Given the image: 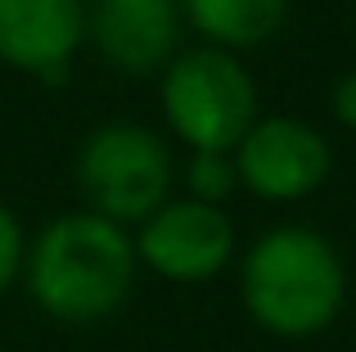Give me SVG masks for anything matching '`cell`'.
Instances as JSON below:
<instances>
[{
    "mask_svg": "<svg viewBox=\"0 0 356 352\" xmlns=\"http://www.w3.org/2000/svg\"><path fill=\"white\" fill-rule=\"evenodd\" d=\"M136 239L95 212H63L27 244L23 280L32 303L63 326H95L122 312L136 289Z\"/></svg>",
    "mask_w": 356,
    "mask_h": 352,
    "instance_id": "6da1fadb",
    "label": "cell"
},
{
    "mask_svg": "<svg viewBox=\"0 0 356 352\" xmlns=\"http://www.w3.org/2000/svg\"><path fill=\"white\" fill-rule=\"evenodd\" d=\"M239 298L266 335L312 339L339 321L348 303V266L321 230L275 226L243 253Z\"/></svg>",
    "mask_w": 356,
    "mask_h": 352,
    "instance_id": "7a4b0ae2",
    "label": "cell"
},
{
    "mask_svg": "<svg viewBox=\"0 0 356 352\" xmlns=\"http://www.w3.org/2000/svg\"><path fill=\"white\" fill-rule=\"evenodd\" d=\"M158 109L167 131L190 154H235V145L261 118L248 63L217 45L181 50L158 72Z\"/></svg>",
    "mask_w": 356,
    "mask_h": 352,
    "instance_id": "3957f363",
    "label": "cell"
},
{
    "mask_svg": "<svg viewBox=\"0 0 356 352\" xmlns=\"http://www.w3.org/2000/svg\"><path fill=\"white\" fill-rule=\"evenodd\" d=\"M72 176H77L86 212L131 230L172 199L176 159L172 145L149 127L104 122L81 141Z\"/></svg>",
    "mask_w": 356,
    "mask_h": 352,
    "instance_id": "277c9868",
    "label": "cell"
},
{
    "mask_svg": "<svg viewBox=\"0 0 356 352\" xmlns=\"http://www.w3.org/2000/svg\"><path fill=\"white\" fill-rule=\"evenodd\" d=\"M136 257L154 275L172 285H199L212 280L235 257V221L226 208L199 203L190 194L167 199L158 212H149L136 226Z\"/></svg>",
    "mask_w": 356,
    "mask_h": 352,
    "instance_id": "5b68a950",
    "label": "cell"
},
{
    "mask_svg": "<svg viewBox=\"0 0 356 352\" xmlns=\"http://www.w3.org/2000/svg\"><path fill=\"white\" fill-rule=\"evenodd\" d=\"M230 159H235L239 185L266 203L307 199L330 181L334 168L330 141L293 113H261Z\"/></svg>",
    "mask_w": 356,
    "mask_h": 352,
    "instance_id": "8992f818",
    "label": "cell"
},
{
    "mask_svg": "<svg viewBox=\"0 0 356 352\" xmlns=\"http://www.w3.org/2000/svg\"><path fill=\"white\" fill-rule=\"evenodd\" d=\"M81 45L86 0H0V63L41 86H68Z\"/></svg>",
    "mask_w": 356,
    "mask_h": 352,
    "instance_id": "52a82bcc",
    "label": "cell"
},
{
    "mask_svg": "<svg viewBox=\"0 0 356 352\" xmlns=\"http://www.w3.org/2000/svg\"><path fill=\"white\" fill-rule=\"evenodd\" d=\"M181 0H86V45L127 77L163 72L181 54Z\"/></svg>",
    "mask_w": 356,
    "mask_h": 352,
    "instance_id": "ba28073f",
    "label": "cell"
},
{
    "mask_svg": "<svg viewBox=\"0 0 356 352\" xmlns=\"http://www.w3.org/2000/svg\"><path fill=\"white\" fill-rule=\"evenodd\" d=\"M181 18L203 36V45L248 54L284 27L289 0H181Z\"/></svg>",
    "mask_w": 356,
    "mask_h": 352,
    "instance_id": "9c48e42d",
    "label": "cell"
},
{
    "mask_svg": "<svg viewBox=\"0 0 356 352\" xmlns=\"http://www.w3.org/2000/svg\"><path fill=\"white\" fill-rule=\"evenodd\" d=\"M239 190V172L230 154H190L185 163V194L212 208H226V199Z\"/></svg>",
    "mask_w": 356,
    "mask_h": 352,
    "instance_id": "30bf717a",
    "label": "cell"
},
{
    "mask_svg": "<svg viewBox=\"0 0 356 352\" xmlns=\"http://www.w3.org/2000/svg\"><path fill=\"white\" fill-rule=\"evenodd\" d=\"M27 262V235H23V221L0 203V298L9 294V285L23 275Z\"/></svg>",
    "mask_w": 356,
    "mask_h": 352,
    "instance_id": "8fae6325",
    "label": "cell"
},
{
    "mask_svg": "<svg viewBox=\"0 0 356 352\" xmlns=\"http://www.w3.org/2000/svg\"><path fill=\"white\" fill-rule=\"evenodd\" d=\"M330 113L339 127H348V131H356V68L343 72L339 81H334L330 90Z\"/></svg>",
    "mask_w": 356,
    "mask_h": 352,
    "instance_id": "7c38bea8",
    "label": "cell"
}]
</instances>
